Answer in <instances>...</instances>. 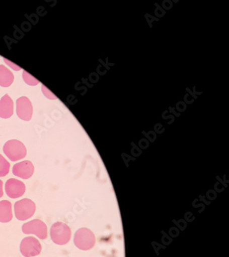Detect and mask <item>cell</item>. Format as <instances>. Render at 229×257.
Listing matches in <instances>:
<instances>
[{"label": "cell", "mask_w": 229, "mask_h": 257, "mask_svg": "<svg viewBox=\"0 0 229 257\" xmlns=\"http://www.w3.org/2000/svg\"><path fill=\"white\" fill-rule=\"evenodd\" d=\"M50 234L52 241L56 244L61 245L67 244L70 241L72 234L70 227L61 222L52 224Z\"/></svg>", "instance_id": "cell-1"}, {"label": "cell", "mask_w": 229, "mask_h": 257, "mask_svg": "<svg viewBox=\"0 0 229 257\" xmlns=\"http://www.w3.org/2000/svg\"><path fill=\"white\" fill-rule=\"evenodd\" d=\"M74 243L82 250H89L95 246V234L87 228H82L75 232Z\"/></svg>", "instance_id": "cell-2"}, {"label": "cell", "mask_w": 229, "mask_h": 257, "mask_svg": "<svg viewBox=\"0 0 229 257\" xmlns=\"http://www.w3.org/2000/svg\"><path fill=\"white\" fill-rule=\"evenodd\" d=\"M4 153L11 161H17L25 158L27 151L23 143L16 140L8 141L3 148Z\"/></svg>", "instance_id": "cell-3"}, {"label": "cell", "mask_w": 229, "mask_h": 257, "mask_svg": "<svg viewBox=\"0 0 229 257\" xmlns=\"http://www.w3.org/2000/svg\"><path fill=\"white\" fill-rule=\"evenodd\" d=\"M14 209L16 218L18 220H27L33 216L36 211V205L33 200L25 198L16 202Z\"/></svg>", "instance_id": "cell-4"}, {"label": "cell", "mask_w": 229, "mask_h": 257, "mask_svg": "<svg viewBox=\"0 0 229 257\" xmlns=\"http://www.w3.org/2000/svg\"><path fill=\"white\" fill-rule=\"evenodd\" d=\"M22 231L26 234H35L41 239H46L48 236L46 224L40 219H34L26 223L22 226Z\"/></svg>", "instance_id": "cell-5"}, {"label": "cell", "mask_w": 229, "mask_h": 257, "mask_svg": "<svg viewBox=\"0 0 229 257\" xmlns=\"http://www.w3.org/2000/svg\"><path fill=\"white\" fill-rule=\"evenodd\" d=\"M41 248L40 242L33 237L24 238L21 242L20 252L25 257L37 256L40 254Z\"/></svg>", "instance_id": "cell-6"}, {"label": "cell", "mask_w": 229, "mask_h": 257, "mask_svg": "<svg viewBox=\"0 0 229 257\" xmlns=\"http://www.w3.org/2000/svg\"><path fill=\"white\" fill-rule=\"evenodd\" d=\"M17 115L21 119L29 121L33 116V108L31 100L25 96L17 99Z\"/></svg>", "instance_id": "cell-7"}, {"label": "cell", "mask_w": 229, "mask_h": 257, "mask_svg": "<svg viewBox=\"0 0 229 257\" xmlns=\"http://www.w3.org/2000/svg\"><path fill=\"white\" fill-rule=\"evenodd\" d=\"M5 191L9 198H20L25 193V184L16 178H10L6 183Z\"/></svg>", "instance_id": "cell-8"}, {"label": "cell", "mask_w": 229, "mask_h": 257, "mask_svg": "<svg viewBox=\"0 0 229 257\" xmlns=\"http://www.w3.org/2000/svg\"><path fill=\"white\" fill-rule=\"evenodd\" d=\"M34 171L35 168L33 163L30 161H24L17 163L13 168V174L24 180L31 178L33 175Z\"/></svg>", "instance_id": "cell-9"}, {"label": "cell", "mask_w": 229, "mask_h": 257, "mask_svg": "<svg viewBox=\"0 0 229 257\" xmlns=\"http://www.w3.org/2000/svg\"><path fill=\"white\" fill-rule=\"evenodd\" d=\"M13 115V102L9 94L4 95L0 100V117L8 119Z\"/></svg>", "instance_id": "cell-10"}, {"label": "cell", "mask_w": 229, "mask_h": 257, "mask_svg": "<svg viewBox=\"0 0 229 257\" xmlns=\"http://www.w3.org/2000/svg\"><path fill=\"white\" fill-rule=\"evenodd\" d=\"M13 219L12 204L8 200L0 201V222L8 223Z\"/></svg>", "instance_id": "cell-11"}, {"label": "cell", "mask_w": 229, "mask_h": 257, "mask_svg": "<svg viewBox=\"0 0 229 257\" xmlns=\"http://www.w3.org/2000/svg\"><path fill=\"white\" fill-rule=\"evenodd\" d=\"M14 81V75L5 65H0V86L10 87Z\"/></svg>", "instance_id": "cell-12"}, {"label": "cell", "mask_w": 229, "mask_h": 257, "mask_svg": "<svg viewBox=\"0 0 229 257\" xmlns=\"http://www.w3.org/2000/svg\"><path fill=\"white\" fill-rule=\"evenodd\" d=\"M11 165L6 160L3 155H0V177H5L9 174Z\"/></svg>", "instance_id": "cell-13"}, {"label": "cell", "mask_w": 229, "mask_h": 257, "mask_svg": "<svg viewBox=\"0 0 229 257\" xmlns=\"http://www.w3.org/2000/svg\"><path fill=\"white\" fill-rule=\"evenodd\" d=\"M22 76H23L24 82H25L26 84H29V85L36 86L39 83L38 80L34 78L33 76H31L29 73L26 72V71H23Z\"/></svg>", "instance_id": "cell-14"}, {"label": "cell", "mask_w": 229, "mask_h": 257, "mask_svg": "<svg viewBox=\"0 0 229 257\" xmlns=\"http://www.w3.org/2000/svg\"><path fill=\"white\" fill-rule=\"evenodd\" d=\"M41 90H42L43 93H44V95L45 96L48 97V99H57V96H55L53 94V93H52L51 91H50V90H48L47 89L46 87H45L44 85H41Z\"/></svg>", "instance_id": "cell-15"}, {"label": "cell", "mask_w": 229, "mask_h": 257, "mask_svg": "<svg viewBox=\"0 0 229 257\" xmlns=\"http://www.w3.org/2000/svg\"><path fill=\"white\" fill-rule=\"evenodd\" d=\"M4 60H5V63H7V65H9V67H11V68L14 69V70H16V71L21 70V67L18 66V65H16V64L11 63V61H9L8 59H5V58H4Z\"/></svg>", "instance_id": "cell-16"}, {"label": "cell", "mask_w": 229, "mask_h": 257, "mask_svg": "<svg viewBox=\"0 0 229 257\" xmlns=\"http://www.w3.org/2000/svg\"><path fill=\"white\" fill-rule=\"evenodd\" d=\"M3 182L0 180V198L3 196Z\"/></svg>", "instance_id": "cell-17"}]
</instances>
